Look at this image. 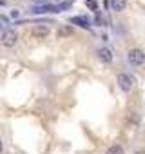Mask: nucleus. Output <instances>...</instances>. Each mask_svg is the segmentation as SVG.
I'll return each mask as SVG.
<instances>
[{
  "label": "nucleus",
  "mask_w": 145,
  "mask_h": 154,
  "mask_svg": "<svg viewBox=\"0 0 145 154\" xmlns=\"http://www.w3.org/2000/svg\"><path fill=\"white\" fill-rule=\"evenodd\" d=\"M125 8H127V0H111V9H113V11L120 13V11H123Z\"/></svg>",
  "instance_id": "obj_8"
},
{
  "label": "nucleus",
  "mask_w": 145,
  "mask_h": 154,
  "mask_svg": "<svg viewBox=\"0 0 145 154\" xmlns=\"http://www.w3.org/2000/svg\"><path fill=\"white\" fill-rule=\"evenodd\" d=\"M127 62L134 67H140V65L145 63V53L141 49H131L127 53Z\"/></svg>",
  "instance_id": "obj_2"
},
{
  "label": "nucleus",
  "mask_w": 145,
  "mask_h": 154,
  "mask_svg": "<svg viewBox=\"0 0 145 154\" xmlns=\"http://www.w3.org/2000/svg\"><path fill=\"white\" fill-rule=\"evenodd\" d=\"M85 6L89 9H93L94 13H98V4H96V0H85Z\"/></svg>",
  "instance_id": "obj_11"
},
{
  "label": "nucleus",
  "mask_w": 145,
  "mask_h": 154,
  "mask_svg": "<svg viewBox=\"0 0 145 154\" xmlns=\"http://www.w3.org/2000/svg\"><path fill=\"white\" fill-rule=\"evenodd\" d=\"M2 150H4V143H2V140H0V154H2Z\"/></svg>",
  "instance_id": "obj_15"
},
{
  "label": "nucleus",
  "mask_w": 145,
  "mask_h": 154,
  "mask_svg": "<svg viewBox=\"0 0 145 154\" xmlns=\"http://www.w3.org/2000/svg\"><path fill=\"white\" fill-rule=\"evenodd\" d=\"M118 87H120L123 93H129V91L134 87V78H132L131 74H127V72L118 74Z\"/></svg>",
  "instance_id": "obj_3"
},
{
  "label": "nucleus",
  "mask_w": 145,
  "mask_h": 154,
  "mask_svg": "<svg viewBox=\"0 0 145 154\" xmlns=\"http://www.w3.org/2000/svg\"><path fill=\"white\" fill-rule=\"evenodd\" d=\"M105 154H123V147L122 145H111L105 150Z\"/></svg>",
  "instance_id": "obj_10"
},
{
  "label": "nucleus",
  "mask_w": 145,
  "mask_h": 154,
  "mask_svg": "<svg viewBox=\"0 0 145 154\" xmlns=\"http://www.w3.org/2000/svg\"><path fill=\"white\" fill-rule=\"evenodd\" d=\"M56 33H58V36H71V35H72V29L67 27V26H60Z\"/></svg>",
  "instance_id": "obj_9"
},
{
  "label": "nucleus",
  "mask_w": 145,
  "mask_h": 154,
  "mask_svg": "<svg viewBox=\"0 0 145 154\" xmlns=\"http://www.w3.org/2000/svg\"><path fill=\"white\" fill-rule=\"evenodd\" d=\"M17 40H18V33L15 29H6L2 33V38H0L2 45H6V47H13L17 44Z\"/></svg>",
  "instance_id": "obj_4"
},
{
  "label": "nucleus",
  "mask_w": 145,
  "mask_h": 154,
  "mask_svg": "<svg viewBox=\"0 0 145 154\" xmlns=\"http://www.w3.org/2000/svg\"><path fill=\"white\" fill-rule=\"evenodd\" d=\"M71 8V2H62L58 6H53V4H44V6H35L31 9L33 15H44V13H58L62 9H69Z\"/></svg>",
  "instance_id": "obj_1"
},
{
  "label": "nucleus",
  "mask_w": 145,
  "mask_h": 154,
  "mask_svg": "<svg viewBox=\"0 0 145 154\" xmlns=\"http://www.w3.org/2000/svg\"><path fill=\"white\" fill-rule=\"evenodd\" d=\"M96 54H98V58H100L102 62H105V63H111V62H113V51L107 49V47H100V49L96 51Z\"/></svg>",
  "instance_id": "obj_7"
},
{
  "label": "nucleus",
  "mask_w": 145,
  "mask_h": 154,
  "mask_svg": "<svg viewBox=\"0 0 145 154\" xmlns=\"http://www.w3.org/2000/svg\"><path fill=\"white\" fill-rule=\"evenodd\" d=\"M49 33H51V29H49L47 26H36V27H33V29H31V35H33L35 38H38V40L47 38V36H49Z\"/></svg>",
  "instance_id": "obj_5"
},
{
  "label": "nucleus",
  "mask_w": 145,
  "mask_h": 154,
  "mask_svg": "<svg viewBox=\"0 0 145 154\" xmlns=\"http://www.w3.org/2000/svg\"><path fill=\"white\" fill-rule=\"evenodd\" d=\"M18 17H20V11L18 9H13L11 11V18H18Z\"/></svg>",
  "instance_id": "obj_13"
},
{
  "label": "nucleus",
  "mask_w": 145,
  "mask_h": 154,
  "mask_svg": "<svg viewBox=\"0 0 145 154\" xmlns=\"http://www.w3.org/2000/svg\"><path fill=\"white\" fill-rule=\"evenodd\" d=\"M9 26V18L6 15H0V27H8Z\"/></svg>",
  "instance_id": "obj_12"
},
{
  "label": "nucleus",
  "mask_w": 145,
  "mask_h": 154,
  "mask_svg": "<svg viewBox=\"0 0 145 154\" xmlns=\"http://www.w3.org/2000/svg\"><path fill=\"white\" fill-rule=\"evenodd\" d=\"M33 2H35V4H36V6H44V4H45V2H47V0H33Z\"/></svg>",
  "instance_id": "obj_14"
},
{
  "label": "nucleus",
  "mask_w": 145,
  "mask_h": 154,
  "mask_svg": "<svg viewBox=\"0 0 145 154\" xmlns=\"http://www.w3.org/2000/svg\"><path fill=\"white\" fill-rule=\"evenodd\" d=\"M0 6H6V0H0Z\"/></svg>",
  "instance_id": "obj_16"
},
{
  "label": "nucleus",
  "mask_w": 145,
  "mask_h": 154,
  "mask_svg": "<svg viewBox=\"0 0 145 154\" xmlns=\"http://www.w3.org/2000/svg\"><path fill=\"white\" fill-rule=\"evenodd\" d=\"M69 22L75 24V26H78V27H82V29L91 31V22H89V18H85V17H71Z\"/></svg>",
  "instance_id": "obj_6"
}]
</instances>
